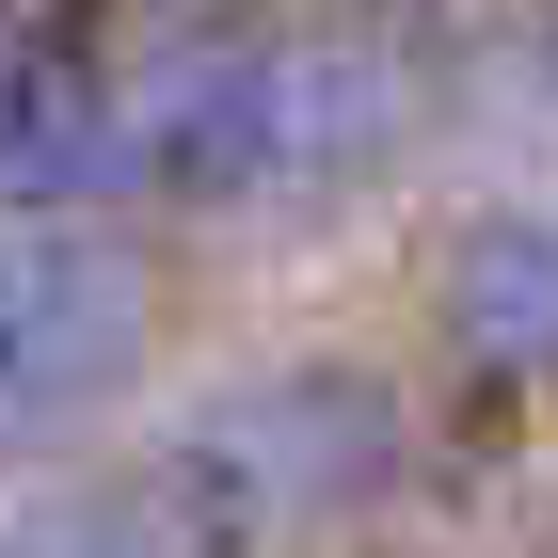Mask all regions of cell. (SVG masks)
Wrapping results in <instances>:
<instances>
[{
	"mask_svg": "<svg viewBox=\"0 0 558 558\" xmlns=\"http://www.w3.org/2000/svg\"><path fill=\"white\" fill-rule=\"evenodd\" d=\"M447 129V48L384 16H208L129 64V175L192 223H319L367 208Z\"/></svg>",
	"mask_w": 558,
	"mask_h": 558,
	"instance_id": "6da1fadb",
	"label": "cell"
},
{
	"mask_svg": "<svg viewBox=\"0 0 558 558\" xmlns=\"http://www.w3.org/2000/svg\"><path fill=\"white\" fill-rule=\"evenodd\" d=\"M415 478V415L384 367L351 351H288L240 367L129 463V495L175 526V558H271V543H336Z\"/></svg>",
	"mask_w": 558,
	"mask_h": 558,
	"instance_id": "7a4b0ae2",
	"label": "cell"
},
{
	"mask_svg": "<svg viewBox=\"0 0 558 558\" xmlns=\"http://www.w3.org/2000/svg\"><path fill=\"white\" fill-rule=\"evenodd\" d=\"M160 367V271L129 223H0V463L112 430Z\"/></svg>",
	"mask_w": 558,
	"mask_h": 558,
	"instance_id": "3957f363",
	"label": "cell"
},
{
	"mask_svg": "<svg viewBox=\"0 0 558 558\" xmlns=\"http://www.w3.org/2000/svg\"><path fill=\"white\" fill-rule=\"evenodd\" d=\"M129 64L64 33H0V223H129Z\"/></svg>",
	"mask_w": 558,
	"mask_h": 558,
	"instance_id": "277c9868",
	"label": "cell"
},
{
	"mask_svg": "<svg viewBox=\"0 0 558 558\" xmlns=\"http://www.w3.org/2000/svg\"><path fill=\"white\" fill-rule=\"evenodd\" d=\"M430 351L478 399H558V208L495 192V208L447 223V256H430Z\"/></svg>",
	"mask_w": 558,
	"mask_h": 558,
	"instance_id": "5b68a950",
	"label": "cell"
},
{
	"mask_svg": "<svg viewBox=\"0 0 558 558\" xmlns=\"http://www.w3.org/2000/svg\"><path fill=\"white\" fill-rule=\"evenodd\" d=\"M495 112V129H558V0H511V16H478V48L447 64V112Z\"/></svg>",
	"mask_w": 558,
	"mask_h": 558,
	"instance_id": "8992f818",
	"label": "cell"
},
{
	"mask_svg": "<svg viewBox=\"0 0 558 558\" xmlns=\"http://www.w3.org/2000/svg\"><path fill=\"white\" fill-rule=\"evenodd\" d=\"M0 558H175V526L144 511L129 478H81V495H33V511H0Z\"/></svg>",
	"mask_w": 558,
	"mask_h": 558,
	"instance_id": "52a82bcc",
	"label": "cell"
}]
</instances>
